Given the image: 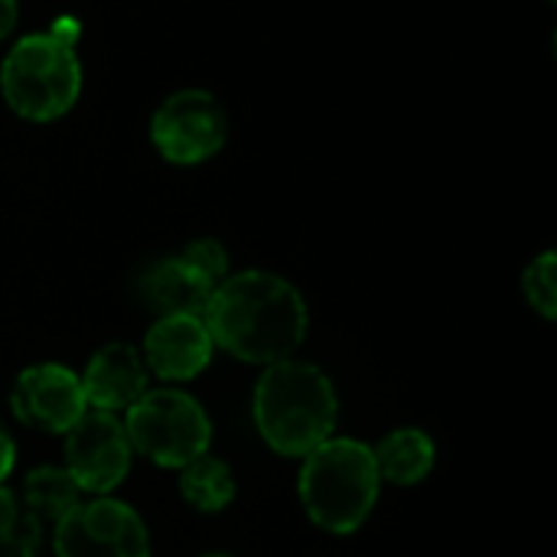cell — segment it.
<instances>
[{"instance_id": "5bb4252c", "label": "cell", "mask_w": 557, "mask_h": 557, "mask_svg": "<svg viewBox=\"0 0 557 557\" xmlns=\"http://www.w3.org/2000/svg\"><path fill=\"white\" fill-rule=\"evenodd\" d=\"M20 499L39 519V525L42 522L55 525L82 503V490L65 467H36L33 473H26Z\"/></svg>"}, {"instance_id": "2e32d148", "label": "cell", "mask_w": 557, "mask_h": 557, "mask_svg": "<svg viewBox=\"0 0 557 557\" xmlns=\"http://www.w3.org/2000/svg\"><path fill=\"white\" fill-rule=\"evenodd\" d=\"M42 525L23 499L0 486V557H36Z\"/></svg>"}, {"instance_id": "5b68a950", "label": "cell", "mask_w": 557, "mask_h": 557, "mask_svg": "<svg viewBox=\"0 0 557 557\" xmlns=\"http://www.w3.org/2000/svg\"><path fill=\"white\" fill-rule=\"evenodd\" d=\"M124 431L134 454L170 470H183L196 457L209 454L212 444V421L206 408L176 388H147L127 408Z\"/></svg>"}, {"instance_id": "277c9868", "label": "cell", "mask_w": 557, "mask_h": 557, "mask_svg": "<svg viewBox=\"0 0 557 557\" xmlns=\"http://www.w3.org/2000/svg\"><path fill=\"white\" fill-rule=\"evenodd\" d=\"M3 101L26 121H55L78 101L82 62L62 29L33 33L13 42L0 65Z\"/></svg>"}, {"instance_id": "e0dca14e", "label": "cell", "mask_w": 557, "mask_h": 557, "mask_svg": "<svg viewBox=\"0 0 557 557\" xmlns=\"http://www.w3.org/2000/svg\"><path fill=\"white\" fill-rule=\"evenodd\" d=\"M522 290H525V300L545 317V320H555L557 317V258L555 251H545L539 255L525 274H522Z\"/></svg>"}, {"instance_id": "ba28073f", "label": "cell", "mask_w": 557, "mask_h": 557, "mask_svg": "<svg viewBox=\"0 0 557 557\" xmlns=\"http://www.w3.org/2000/svg\"><path fill=\"white\" fill-rule=\"evenodd\" d=\"M131 441L117 414L85 411L65 431V470L82 493L104 496L131 473Z\"/></svg>"}, {"instance_id": "ac0fdd59", "label": "cell", "mask_w": 557, "mask_h": 557, "mask_svg": "<svg viewBox=\"0 0 557 557\" xmlns=\"http://www.w3.org/2000/svg\"><path fill=\"white\" fill-rule=\"evenodd\" d=\"M183 258H186L202 277H209L215 287L228 277V255H225V248H222L215 238H199V242L186 245Z\"/></svg>"}, {"instance_id": "6da1fadb", "label": "cell", "mask_w": 557, "mask_h": 557, "mask_svg": "<svg viewBox=\"0 0 557 557\" xmlns=\"http://www.w3.org/2000/svg\"><path fill=\"white\" fill-rule=\"evenodd\" d=\"M202 323L215 346L255 366L290 359L307 336V304L300 290L271 271L228 274L209 297Z\"/></svg>"}, {"instance_id": "9a60e30c", "label": "cell", "mask_w": 557, "mask_h": 557, "mask_svg": "<svg viewBox=\"0 0 557 557\" xmlns=\"http://www.w3.org/2000/svg\"><path fill=\"white\" fill-rule=\"evenodd\" d=\"M180 493L199 512H222L235 499V473L219 457H196L180 470Z\"/></svg>"}, {"instance_id": "7c38bea8", "label": "cell", "mask_w": 557, "mask_h": 557, "mask_svg": "<svg viewBox=\"0 0 557 557\" xmlns=\"http://www.w3.org/2000/svg\"><path fill=\"white\" fill-rule=\"evenodd\" d=\"M140 290L160 317H180V313L202 317L215 284L209 277H202L183 255H176V258L157 261L144 274Z\"/></svg>"}, {"instance_id": "8992f818", "label": "cell", "mask_w": 557, "mask_h": 557, "mask_svg": "<svg viewBox=\"0 0 557 557\" xmlns=\"http://www.w3.org/2000/svg\"><path fill=\"white\" fill-rule=\"evenodd\" d=\"M228 117L212 91L180 88L150 117V140L170 163L193 166L215 157L225 144Z\"/></svg>"}, {"instance_id": "d6986e66", "label": "cell", "mask_w": 557, "mask_h": 557, "mask_svg": "<svg viewBox=\"0 0 557 557\" xmlns=\"http://www.w3.org/2000/svg\"><path fill=\"white\" fill-rule=\"evenodd\" d=\"M13 463H16V444H13L10 431L3 428V421H0V483L10 476Z\"/></svg>"}, {"instance_id": "30bf717a", "label": "cell", "mask_w": 557, "mask_h": 557, "mask_svg": "<svg viewBox=\"0 0 557 557\" xmlns=\"http://www.w3.org/2000/svg\"><path fill=\"white\" fill-rule=\"evenodd\" d=\"M212 336L202 317H160L144 336V366L163 382H189L212 362Z\"/></svg>"}, {"instance_id": "3957f363", "label": "cell", "mask_w": 557, "mask_h": 557, "mask_svg": "<svg viewBox=\"0 0 557 557\" xmlns=\"http://www.w3.org/2000/svg\"><path fill=\"white\" fill-rule=\"evenodd\" d=\"M382 476L372 447L352 437H330L304 457L300 503L310 522L330 535H352L379 503Z\"/></svg>"}, {"instance_id": "ffe728a7", "label": "cell", "mask_w": 557, "mask_h": 557, "mask_svg": "<svg viewBox=\"0 0 557 557\" xmlns=\"http://www.w3.org/2000/svg\"><path fill=\"white\" fill-rule=\"evenodd\" d=\"M16 16H20V7L16 0H0V42L13 33L16 26Z\"/></svg>"}, {"instance_id": "8fae6325", "label": "cell", "mask_w": 557, "mask_h": 557, "mask_svg": "<svg viewBox=\"0 0 557 557\" xmlns=\"http://www.w3.org/2000/svg\"><path fill=\"white\" fill-rule=\"evenodd\" d=\"M78 379H82L85 401L95 411L117 414L127 411L147 392L150 372L144 366V356L131 343H108L88 359Z\"/></svg>"}, {"instance_id": "4fadbf2b", "label": "cell", "mask_w": 557, "mask_h": 557, "mask_svg": "<svg viewBox=\"0 0 557 557\" xmlns=\"http://www.w3.org/2000/svg\"><path fill=\"white\" fill-rule=\"evenodd\" d=\"M372 457H375V470L382 480H388L395 486H418L421 480L431 476L434 460H437V447L424 431L398 428L379 441Z\"/></svg>"}, {"instance_id": "44dd1931", "label": "cell", "mask_w": 557, "mask_h": 557, "mask_svg": "<svg viewBox=\"0 0 557 557\" xmlns=\"http://www.w3.org/2000/svg\"><path fill=\"white\" fill-rule=\"evenodd\" d=\"M202 557H228V555H202Z\"/></svg>"}, {"instance_id": "9c48e42d", "label": "cell", "mask_w": 557, "mask_h": 557, "mask_svg": "<svg viewBox=\"0 0 557 557\" xmlns=\"http://www.w3.org/2000/svg\"><path fill=\"white\" fill-rule=\"evenodd\" d=\"M10 405L23 424L42 428L49 434H65L88 411L82 379L59 362H39L23 369L13 385Z\"/></svg>"}, {"instance_id": "52a82bcc", "label": "cell", "mask_w": 557, "mask_h": 557, "mask_svg": "<svg viewBox=\"0 0 557 557\" xmlns=\"http://www.w3.org/2000/svg\"><path fill=\"white\" fill-rule=\"evenodd\" d=\"M55 557H150L144 519L121 499L78 503L52 535Z\"/></svg>"}, {"instance_id": "7a4b0ae2", "label": "cell", "mask_w": 557, "mask_h": 557, "mask_svg": "<svg viewBox=\"0 0 557 557\" xmlns=\"http://www.w3.org/2000/svg\"><path fill=\"white\" fill-rule=\"evenodd\" d=\"M339 418L333 382L323 369L281 359L255 385V424L264 444L281 457H307L330 441Z\"/></svg>"}]
</instances>
